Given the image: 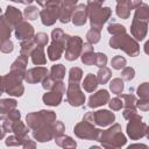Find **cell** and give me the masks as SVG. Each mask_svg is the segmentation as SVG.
<instances>
[{
	"mask_svg": "<svg viewBox=\"0 0 149 149\" xmlns=\"http://www.w3.org/2000/svg\"><path fill=\"white\" fill-rule=\"evenodd\" d=\"M38 5L43 6L44 9L41 10L40 15L42 19V23L44 26H51L59 19L61 10L63 7L62 0H36Z\"/></svg>",
	"mask_w": 149,
	"mask_h": 149,
	"instance_id": "1",
	"label": "cell"
},
{
	"mask_svg": "<svg viewBox=\"0 0 149 149\" xmlns=\"http://www.w3.org/2000/svg\"><path fill=\"white\" fill-rule=\"evenodd\" d=\"M109 45L113 49H122L129 56H137L140 54V47L135 40H133L126 33L114 35L109 40Z\"/></svg>",
	"mask_w": 149,
	"mask_h": 149,
	"instance_id": "2",
	"label": "cell"
},
{
	"mask_svg": "<svg viewBox=\"0 0 149 149\" xmlns=\"http://www.w3.org/2000/svg\"><path fill=\"white\" fill-rule=\"evenodd\" d=\"M51 36H52V43L48 48V56L50 61H56L61 58L63 51L65 50V45L70 36L64 34L63 30L58 28L52 30Z\"/></svg>",
	"mask_w": 149,
	"mask_h": 149,
	"instance_id": "3",
	"label": "cell"
},
{
	"mask_svg": "<svg viewBox=\"0 0 149 149\" xmlns=\"http://www.w3.org/2000/svg\"><path fill=\"white\" fill-rule=\"evenodd\" d=\"M22 78H23L22 76L10 71V73L2 77L3 91H6L9 95H22L23 93V86L21 84Z\"/></svg>",
	"mask_w": 149,
	"mask_h": 149,
	"instance_id": "4",
	"label": "cell"
},
{
	"mask_svg": "<svg viewBox=\"0 0 149 149\" xmlns=\"http://www.w3.org/2000/svg\"><path fill=\"white\" fill-rule=\"evenodd\" d=\"M56 116L51 111H40L27 115V123L31 128H37L44 125H50L55 121Z\"/></svg>",
	"mask_w": 149,
	"mask_h": 149,
	"instance_id": "5",
	"label": "cell"
},
{
	"mask_svg": "<svg viewBox=\"0 0 149 149\" xmlns=\"http://www.w3.org/2000/svg\"><path fill=\"white\" fill-rule=\"evenodd\" d=\"M115 116L112 112L102 109V111H97V112H92V113H87L84 118L85 121L87 122H93L97 123L99 126H108L114 121Z\"/></svg>",
	"mask_w": 149,
	"mask_h": 149,
	"instance_id": "6",
	"label": "cell"
},
{
	"mask_svg": "<svg viewBox=\"0 0 149 149\" xmlns=\"http://www.w3.org/2000/svg\"><path fill=\"white\" fill-rule=\"evenodd\" d=\"M148 127L144 122H142V116L133 118L129 120V123L127 125V134L133 140H137L147 135Z\"/></svg>",
	"mask_w": 149,
	"mask_h": 149,
	"instance_id": "7",
	"label": "cell"
},
{
	"mask_svg": "<svg viewBox=\"0 0 149 149\" xmlns=\"http://www.w3.org/2000/svg\"><path fill=\"white\" fill-rule=\"evenodd\" d=\"M90 17H91V26L92 28H95V29H101L102 24L109 19L111 14H112V10L109 7H99V8H95L93 10H91L90 13Z\"/></svg>",
	"mask_w": 149,
	"mask_h": 149,
	"instance_id": "8",
	"label": "cell"
},
{
	"mask_svg": "<svg viewBox=\"0 0 149 149\" xmlns=\"http://www.w3.org/2000/svg\"><path fill=\"white\" fill-rule=\"evenodd\" d=\"M66 99L71 106H81L85 101V95L80 91L78 81H70L66 93Z\"/></svg>",
	"mask_w": 149,
	"mask_h": 149,
	"instance_id": "9",
	"label": "cell"
},
{
	"mask_svg": "<svg viewBox=\"0 0 149 149\" xmlns=\"http://www.w3.org/2000/svg\"><path fill=\"white\" fill-rule=\"evenodd\" d=\"M83 47V41L79 36H70L65 45V58L68 61H74L78 58Z\"/></svg>",
	"mask_w": 149,
	"mask_h": 149,
	"instance_id": "10",
	"label": "cell"
},
{
	"mask_svg": "<svg viewBox=\"0 0 149 149\" xmlns=\"http://www.w3.org/2000/svg\"><path fill=\"white\" fill-rule=\"evenodd\" d=\"M64 92H65V86L59 80L52 87V91H50V92H48V93H45L43 95V102L45 105L57 106V105H59V102L62 100V95H63Z\"/></svg>",
	"mask_w": 149,
	"mask_h": 149,
	"instance_id": "11",
	"label": "cell"
},
{
	"mask_svg": "<svg viewBox=\"0 0 149 149\" xmlns=\"http://www.w3.org/2000/svg\"><path fill=\"white\" fill-rule=\"evenodd\" d=\"M74 133L79 137L84 139H90V140H95L100 135V130L93 128L92 125H90L87 121H84L81 123H78L74 128Z\"/></svg>",
	"mask_w": 149,
	"mask_h": 149,
	"instance_id": "12",
	"label": "cell"
},
{
	"mask_svg": "<svg viewBox=\"0 0 149 149\" xmlns=\"http://www.w3.org/2000/svg\"><path fill=\"white\" fill-rule=\"evenodd\" d=\"M100 134H101L100 141L101 140H112L113 139V141H116L118 147H121V146H123L126 143V137L121 133V127L119 125H114L112 128H109L106 132L100 133Z\"/></svg>",
	"mask_w": 149,
	"mask_h": 149,
	"instance_id": "13",
	"label": "cell"
},
{
	"mask_svg": "<svg viewBox=\"0 0 149 149\" xmlns=\"http://www.w3.org/2000/svg\"><path fill=\"white\" fill-rule=\"evenodd\" d=\"M147 31H148V21L146 20H140L134 17L133 19V23L130 27V33L137 40V41H142L144 40V37L147 36Z\"/></svg>",
	"mask_w": 149,
	"mask_h": 149,
	"instance_id": "14",
	"label": "cell"
},
{
	"mask_svg": "<svg viewBox=\"0 0 149 149\" xmlns=\"http://www.w3.org/2000/svg\"><path fill=\"white\" fill-rule=\"evenodd\" d=\"M47 74H48V70L45 68H34L26 71L24 79L30 84H35L37 81H42L47 77Z\"/></svg>",
	"mask_w": 149,
	"mask_h": 149,
	"instance_id": "15",
	"label": "cell"
},
{
	"mask_svg": "<svg viewBox=\"0 0 149 149\" xmlns=\"http://www.w3.org/2000/svg\"><path fill=\"white\" fill-rule=\"evenodd\" d=\"M15 36L17 40H28L34 36V29L28 22L21 21L15 27Z\"/></svg>",
	"mask_w": 149,
	"mask_h": 149,
	"instance_id": "16",
	"label": "cell"
},
{
	"mask_svg": "<svg viewBox=\"0 0 149 149\" xmlns=\"http://www.w3.org/2000/svg\"><path fill=\"white\" fill-rule=\"evenodd\" d=\"M109 100V94L106 90H99L97 93H94L93 95L90 97L88 99V107L94 108L101 105L107 104V101Z\"/></svg>",
	"mask_w": 149,
	"mask_h": 149,
	"instance_id": "17",
	"label": "cell"
},
{
	"mask_svg": "<svg viewBox=\"0 0 149 149\" xmlns=\"http://www.w3.org/2000/svg\"><path fill=\"white\" fill-rule=\"evenodd\" d=\"M87 8L85 5H78L77 8L73 9V13H72V22L76 24V26H83L85 22H86V17H87Z\"/></svg>",
	"mask_w": 149,
	"mask_h": 149,
	"instance_id": "18",
	"label": "cell"
},
{
	"mask_svg": "<svg viewBox=\"0 0 149 149\" xmlns=\"http://www.w3.org/2000/svg\"><path fill=\"white\" fill-rule=\"evenodd\" d=\"M5 19L7 20V22L13 27H16L21 21H22V14L19 9H16L15 7L8 6L7 10L5 13Z\"/></svg>",
	"mask_w": 149,
	"mask_h": 149,
	"instance_id": "19",
	"label": "cell"
},
{
	"mask_svg": "<svg viewBox=\"0 0 149 149\" xmlns=\"http://www.w3.org/2000/svg\"><path fill=\"white\" fill-rule=\"evenodd\" d=\"M16 107V101L14 99H2L0 100V119H3L8 113H10Z\"/></svg>",
	"mask_w": 149,
	"mask_h": 149,
	"instance_id": "20",
	"label": "cell"
},
{
	"mask_svg": "<svg viewBox=\"0 0 149 149\" xmlns=\"http://www.w3.org/2000/svg\"><path fill=\"white\" fill-rule=\"evenodd\" d=\"M83 47H84V50L81 55V61L86 65H92L94 62V56H95V54L93 52V47L91 43H86Z\"/></svg>",
	"mask_w": 149,
	"mask_h": 149,
	"instance_id": "21",
	"label": "cell"
},
{
	"mask_svg": "<svg viewBox=\"0 0 149 149\" xmlns=\"http://www.w3.org/2000/svg\"><path fill=\"white\" fill-rule=\"evenodd\" d=\"M31 55V59H33V63L34 64H37V65H41V64H45L47 59L44 57V51H43V47L41 45H37L33 49V51L30 52Z\"/></svg>",
	"mask_w": 149,
	"mask_h": 149,
	"instance_id": "22",
	"label": "cell"
},
{
	"mask_svg": "<svg viewBox=\"0 0 149 149\" xmlns=\"http://www.w3.org/2000/svg\"><path fill=\"white\" fill-rule=\"evenodd\" d=\"M12 31V26L7 22L5 16H0V41H6L9 40Z\"/></svg>",
	"mask_w": 149,
	"mask_h": 149,
	"instance_id": "23",
	"label": "cell"
},
{
	"mask_svg": "<svg viewBox=\"0 0 149 149\" xmlns=\"http://www.w3.org/2000/svg\"><path fill=\"white\" fill-rule=\"evenodd\" d=\"M98 80H97V77L94 76V74H92V73H88L86 77H85V79H84V81H83V87L85 88V91H87V92H93L95 88H97V86H98Z\"/></svg>",
	"mask_w": 149,
	"mask_h": 149,
	"instance_id": "24",
	"label": "cell"
},
{
	"mask_svg": "<svg viewBox=\"0 0 149 149\" xmlns=\"http://www.w3.org/2000/svg\"><path fill=\"white\" fill-rule=\"evenodd\" d=\"M35 44H36V43H35V41H34L33 37H31V38H28V40H24V41L21 43V55L28 58V56L30 55V52H31L33 49L35 48Z\"/></svg>",
	"mask_w": 149,
	"mask_h": 149,
	"instance_id": "25",
	"label": "cell"
},
{
	"mask_svg": "<svg viewBox=\"0 0 149 149\" xmlns=\"http://www.w3.org/2000/svg\"><path fill=\"white\" fill-rule=\"evenodd\" d=\"M74 7L73 6H69V5H63L62 10H61V15H59V20L62 23H68L72 16Z\"/></svg>",
	"mask_w": 149,
	"mask_h": 149,
	"instance_id": "26",
	"label": "cell"
},
{
	"mask_svg": "<svg viewBox=\"0 0 149 149\" xmlns=\"http://www.w3.org/2000/svg\"><path fill=\"white\" fill-rule=\"evenodd\" d=\"M65 74V68L62 65V64H57V65H54L51 68V73H50V77L58 81V80H62L63 77Z\"/></svg>",
	"mask_w": 149,
	"mask_h": 149,
	"instance_id": "27",
	"label": "cell"
},
{
	"mask_svg": "<svg viewBox=\"0 0 149 149\" xmlns=\"http://www.w3.org/2000/svg\"><path fill=\"white\" fill-rule=\"evenodd\" d=\"M111 76H112L111 70H109L108 68H106V66H102V68L99 70V72H98L97 80H98V83H100V84H106V83L109 80Z\"/></svg>",
	"mask_w": 149,
	"mask_h": 149,
	"instance_id": "28",
	"label": "cell"
},
{
	"mask_svg": "<svg viewBox=\"0 0 149 149\" xmlns=\"http://www.w3.org/2000/svg\"><path fill=\"white\" fill-rule=\"evenodd\" d=\"M109 87H111V91L114 94H121L122 91H123V81L120 78H114L111 81Z\"/></svg>",
	"mask_w": 149,
	"mask_h": 149,
	"instance_id": "29",
	"label": "cell"
},
{
	"mask_svg": "<svg viewBox=\"0 0 149 149\" xmlns=\"http://www.w3.org/2000/svg\"><path fill=\"white\" fill-rule=\"evenodd\" d=\"M86 38H87V42L91 43V44L99 42V40H100V30H99V29H95V28H92V29L87 33Z\"/></svg>",
	"mask_w": 149,
	"mask_h": 149,
	"instance_id": "30",
	"label": "cell"
},
{
	"mask_svg": "<svg viewBox=\"0 0 149 149\" xmlns=\"http://www.w3.org/2000/svg\"><path fill=\"white\" fill-rule=\"evenodd\" d=\"M107 30H108V33H111L112 35H119V34L126 33V28H125L123 26L119 24V23H115V22H114V23H111V24L108 26Z\"/></svg>",
	"mask_w": 149,
	"mask_h": 149,
	"instance_id": "31",
	"label": "cell"
},
{
	"mask_svg": "<svg viewBox=\"0 0 149 149\" xmlns=\"http://www.w3.org/2000/svg\"><path fill=\"white\" fill-rule=\"evenodd\" d=\"M112 66L115 70H121L126 66V58L122 56H115L114 58H112Z\"/></svg>",
	"mask_w": 149,
	"mask_h": 149,
	"instance_id": "32",
	"label": "cell"
},
{
	"mask_svg": "<svg viewBox=\"0 0 149 149\" xmlns=\"http://www.w3.org/2000/svg\"><path fill=\"white\" fill-rule=\"evenodd\" d=\"M121 99H123V105L126 108L136 107V98L134 94H123L121 95Z\"/></svg>",
	"mask_w": 149,
	"mask_h": 149,
	"instance_id": "33",
	"label": "cell"
},
{
	"mask_svg": "<svg viewBox=\"0 0 149 149\" xmlns=\"http://www.w3.org/2000/svg\"><path fill=\"white\" fill-rule=\"evenodd\" d=\"M137 94L140 99H149V84L143 83L137 87Z\"/></svg>",
	"mask_w": 149,
	"mask_h": 149,
	"instance_id": "34",
	"label": "cell"
},
{
	"mask_svg": "<svg viewBox=\"0 0 149 149\" xmlns=\"http://www.w3.org/2000/svg\"><path fill=\"white\" fill-rule=\"evenodd\" d=\"M83 77V72L79 68H72L69 74V81H79Z\"/></svg>",
	"mask_w": 149,
	"mask_h": 149,
	"instance_id": "35",
	"label": "cell"
},
{
	"mask_svg": "<svg viewBox=\"0 0 149 149\" xmlns=\"http://www.w3.org/2000/svg\"><path fill=\"white\" fill-rule=\"evenodd\" d=\"M37 15H38V10L35 6H29L24 9V16L28 20H36Z\"/></svg>",
	"mask_w": 149,
	"mask_h": 149,
	"instance_id": "36",
	"label": "cell"
},
{
	"mask_svg": "<svg viewBox=\"0 0 149 149\" xmlns=\"http://www.w3.org/2000/svg\"><path fill=\"white\" fill-rule=\"evenodd\" d=\"M106 63H107V57H106L105 54H101V52L95 54V56H94V62H93L94 65H97V66H99V68H102V66L106 65Z\"/></svg>",
	"mask_w": 149,
	"mask_h": 149,
	"instance_id": "37",
	"label": "cell"
},
{
	"mask_svg": "<svg viewBox=\"0 0 149 149\" xmlns=\"http://www.w3.org/2000/svg\"><path fill=\"white\" fill-rule=\"evenodd\" d=\"M34 41H35V43H36L37 45L44 47V45H47V43H48V41H49V37H48V35L44 34V33H38V34L34 37Z\"/></svg>",
	"mask_w": 149,
	"mask_h": 149,
	"instance_id": "38",
	"label": "cell"
},
{
	"mask_svg": "<svg viewBox=\"0 0 149 149\" xmlns=\"http://www.w3.org/2000/svg\"><path fill=\"white\" fill-rule=\"evenodd\" d=\"M121 76L125 80H132L135 77V70L130 66H126V68H123V70L121 72Z\"/></svg>",
	"mask_w": 149,
	"mask_h": 149,
	"instance_id": "39",
	"label": "cell"
},
{
	"mask_svg": "<svg viewBox=\"0 0 149 149\" xmlns=\"http://www.w3.org/2000/svg\"><path fill=\"white\" fill-rule=\"evenodd\" d=\"M0 50L5 54H8V52H12L13 51V43L9 41V40H6V41H2L1 44H0Z\"/></svg>",
	"mask_w": 149,
	"mask_h": 149,
	"instance_id": "40",
	"label": "cell"
},
{
	"mask_svg": "<svg viewBox=\"0 0 149 149\" xmlns=\"http://www.w3.org/2000/svg\"><path fill=\"white\" fill-rule=\"evenodd\" d=\"M122 106H123V101L121 100V98H114L109 101V107L113 111H119V109H121Z\"/></svg>",
	"mask_w": 149,
	"mask_h": 149,
	"instance_id": "41",
	"label": "cell"
},
{
	"mask_svg": "<svg viewBox=\"0 0 149 149\" xmlns=\"http://www.w3.org/2000/svg\"><path fill=\"white\" fill-rule=\"evenodd\" d=\"M102 2H104V0H88L87 6H86L87 12L90 13L91 10H93V9H95V8H99Z\"/></svg>",
	"mask_w": 149,
	"mask_h": 149,
	"instance_id": "42",
	"label": "cell"
},
{
	"mask_svg": "<svg viewBox=\"0 0 149 149\" xmlns=\"http://www.w3.org/2000/svg\"><path fill=\"white\" fill-rule=\"evenodd\" d=\"M136 107H139L143 112H147L149 109V99H140V100H136Z\"/></svg>",
	"mask_w": 149,
	"mask_h": 149,
	"instance_id": "43",
	"label": "cell"
},
{
	"mask_svg": "<svg viewBox=\"0 0 149 149\" xmlns=\"http://www.w3.org/2000/svg\"><path fill=\"white\" fill-rule=\"evenodd\" d=\"M77 1H78V0H65L64 5H69V6H73V7H74V5L77 3Z\"/></svg>",
	"mask_w": 149,
	"mask_h": 149,
	"instance_id": "44",
	"label": "cell"
},
{
	"mask_svg": "<svg viewBox=\"0 0 149 149\" xmlns=\"http://www.w3.org/2000/svg\"><path fill=\"white\" fill-rule=\"evenodd\" d=\"M3 91V83H2V77H0V95Z\"/></svg>",
	"mask_w": 149,
	"mask_h": 149,
	"instance_id": "45",
	"label": "cell"
},
{
	"mask_svg": "<svg viewBox=\"0 0 149 149\" xmlns=\"http://www.w3.org/2000/svg\"><path fill=\"white\" fill-rule=\"evenodd\" d=\"M3 137V130L0 128V139H2Z\"/></svg>",
	"mask_w": 149,
	"mask_h": 149,
	"instance_id": "46",
	"label": "cell"
},
{
	"mask_svg": "<svg viewBox=\"0 0 149 149\" xmlns=\"http://www.w3.org/2000/svg\"><path fill=\"white\" fill-rule=\"evenodd\" d=\"M12 1H15V2H21V3H24V0H12Z\"/></svg>",
	"mask_w": 149,
	"mask_h": 149,
	"instance_id": "47",
	"label": "cell"
},
{
	"mask_svg": "<svg viewBox=\"0 0 149 149\" xmlns=\"http://www.w3.org/2000/svg\"><path fill=\"white\" fill-rule=\"evenodd\" d=\"M31 1H34V0H24V3H30Z\"/></svg>",
	"mask_w": 149,
	"mask_h": 149,
	"instance_id": "48",
	"label": "cell"
},
{
	"mask_svg": "<svg viewBox=\"0 0 149 149\" xmlns=\"http://www.w3.org/2000/svg\"><path fill=\"white\" fill-rule=\"evenodd\" d=\"M0 14H1V9H0Z\"/></svg>",
	"mask_w": 149,
	"mask_h": 149,
	"instance_id": "49",
	"label": "cell"
},
{
	"mask_svg": "<svg viewBox=\"0 0 149 149\" xmlns=\"http://www.w3.org/2000/svg\"><path fill=\"white\" fill-rule=\"evenodd\" d=\"M0 44H1V41H0Z\"/></svg>",
	"mask_w": 149,
	"mask_h": 149,
	"instance_id": "50",
	"label": "cell"
},
{
	"mask_svg": "<svg viewBox=\"0 0 149 149\" xmlns=\"http://www.w3.org/2000/svg\"><path fill=\"white\" fill-rule=\"evenodd\" d=\"M104 1H105V0H104Z\"/></svg>",
	"mask_w": 149,
	"mask_h": 149,
	"instance_id": "51",
	"label": "cell"
}]
</instances>
